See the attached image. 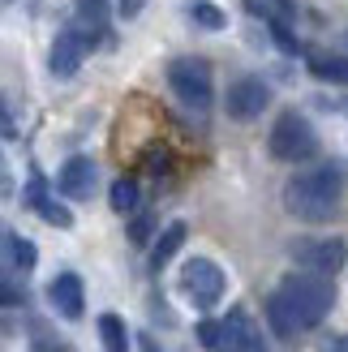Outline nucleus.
I'll list each match as a JSON object with an SVG mask.
<instances>
[{
  "mask_svg": "<svg viewBox=\"0 0 348 352\" xmlns=\"http://www.w3.org/2000/svg\"><path fill=\"white\" fill-rule=\"evenodd\" d=\"M292 258L301 262V267L309 275H327L331 279L340 267H344V258H348V245L340 236H323V241H301L297 250H292Z\"/></svg>",
  "mask_w": 348,
  "mask_h": 352,
  "instance_id": "423d86ee",
  "label": "nucleus"
},
{
  "mask_svg": "<svg viewBox=\"0 0 348 352\" xmlns=\"http://www.w3.org/2000/svg\"><path fill=\"white\" fill-rule=\"evenodd\" d=\"M215 352H267V340H263V331L250 322L246 309H232L228 318L219 322V344H215Z\"/></svg>",
  "mask_w": 348,
  "mask_h": 352,
  "instance_id": "6e6552de",
  "label": "nucleus"
},
{
  "mask_svg": "<svg viewBox=\"0 0 348 352\" xmlns=\"http://www.w3.org/2000/svg\"><path fill=\"white\" fill-rule=\"evenodd\" d=\"M95 164L86 160V155H74V160H69L65 168H61V193L65 198H74V202H82V198H91V189H95Z\"/></svg>",
  "mask_w": 348,
  "mask_h": 352,
  "instance_id": "9b49d317",
  "label": "nucleus"
},
{
  "mask_svg": "<svg viewBox=\"0 0 348 352\" xmlns=\"http://www.w3.org/2000/svg\"><path fill=\"white\" fill-rule=\"evenodd\" d=\"M0 133H9V138H13V116L5 112V103H0Z\"/></svg>",
  "mask_w": 348,
  "mask_h": 352,
  "instance_id": "bb28decb",
  "label": "nucleus"
},
{
  "mask_svg": "<svg viewBox=\"0 0 348 352\" xmlns=\"http://www.w3.org/2000/svg\"><path fill=\"white\" fill-rule=\"evenodd\" d=\"M267 151H271V160H280V164H305V160H314V151H318V133L301 112H284L271 125Z\"/></svg>",
  "mask_w": 348,
  "mask_h": 352,
  "instance_id": "7ed1b4c3",
  "label": "nucleus"
},
{
  "mask_svg": "<svg viewBox=\"0 0 348 352\" xmlns=\"http://www.w3.org/2000/svg\"><path fill=\"white\" fill-rule=\"evenodd\" d=\"M47 301H52V309H56L61 318H82V309H86V296H82V279H78L74 271L56 275V279L47 284Z\"/></svg>",
  "mask_w": 348,
  "mask_h": 352,
  "instance_id": "9d476101",
  "label": "nucleus"
},
{
  "mask_svg": "<svg viewBox=\"0 0 348 352\" xmlns=\"http://www.w3.org/2000/svg\"><path fill=\"white\" fill-rule=\"evenodd\" d=\"M198 340H202V348L215 352V344H219V322H202L198 327Z\"/></svg>",
  "mask_w": 348,
  "mask_h": 352,
  "instance_id": "4be33fe9",
  "label": "nucleus"
},
{
  "mask_svg": "<svg viewBox=\"0 0 348 352\" xmlns=\"http://www.w3.org/2000/svg\"><path fill=\"white\" fill-rule=\"evenodd\" d=\"M275 292H280V301L288 305V314H292V322H297V331L318 327L327 314H331V305H336V288H331V279H327V275H309V271L288 275Z\"/></svg>",
  "mask_w": 348,
  "mask_h": 352,
  "instance_id": "f03ea898",
  "label": "nucleus"
},
{
  "mask_svg": "<svg viewBox=\"0 0 348 352\" xmlns=\"http://www.w3.org/2000/svg\"><path fill=\"white\" fill-rule=\"evenodd\" d=\"M323 352H348V336H331L323 344Z\"/></svg>",
  "mask_w": 348,
  "mask_h": 352,
  "instance_id": "b1692460",
  "label": "nucleus"
},
{
  "mask_svg": "<svg viewBox=\"0 0 348 352\" xmlns=\"http://www.w3.org/2000/svg\"><path fill=\"white\" fill-rule=\"evenodd\" d=\"M26 198H30V206L39 210L47 223H56V228H74V215H69V206H61L56 198H47V189H43L39 176L30 181V193H26Z\"/></svg>",
  "mask_w": 348,
  "mask_h": 352,
  "instance_id": "ddd939ff",
  "label": "nucleus"
},
{
  "mask_svg": "<svg viewBox=\"0 0 348 352\" xmlns=\"http://www.w3.org/2000/svg\"><path fill=\"white\" fill-rule=\"evenodd\" d=\"M108 202H112V210H116V215H129V210L138 206V181H129V176H120V181H112Z\"/></svg>",
  "mask_w": 348,
  "mask_h": 352,
  "instance_id": "6ab92c4d",
  "label": "nucleus"
},
{
  "mask_svg": "<svg viewBox=\"0 0 348 352\" xmlns=\"http://www.w3.org/2000/svg\"><path fill=\"white\" fill-rule=\"evenodd\" d=\"M151 172H168V155L164 151H151Z\"/></svg>",
  "mask_w": 348,
  "mask_h": 352,
  "instance_id": "a878e982",
  "label": "nucleus"
},
{
  "mask_svg": "<svg viewBox=\"0 0 348 352\" xmlns=\"http://www.w3.org/2000/svg\"><path fill=\"white\" fill-rule=\"evenodd\" d=\"M99 340H103V352H129V331L116 314H103L99 318Z\"/></svg>",
  "mask_w": 348,
  "mask_h": 352,
  "instance_id": "dca6fc26",
  "label": "nucleus"
},
{
  "mask_svg": "<svg viewBox=\"0 0 348 352\" xmlns=\"http://www.w3.org/2000/svg\"><path fill=\"white\" fill-rule=\"evenodd\" d=\"M309 74L323 78V82H336V86H348V56H309Z\"/></svg>",
  "mask_w": 348,
  "mask_h": 352,
  "instance_id": "2eb2a0df",
  "label": "nucleus"
},
{
  "mask_svg": "<svg viewBox=\"0 0 348 352\" xmlns=\"http://www.w3.org/2000/svg\"><path fill=\"white\" fill-rule=\"evenodd\" d=\"M142 352H164V348H160V344H155L151 336H142Z\"/></svg>",
  "mask_w": 348,
  "mask_h": 352,
  "instance_id": "cd10ccee",
  "label": "nucleus"
},
{
  "mask_svg": "<svg viewBox=\"0 0 348 352\" xmlns=\"http://www.w3.org/2000/svg\"><path fill=\"white\" fill-rule=\"evenodd\" d=\"M146 232H151V219H146V215H138V219H133V228H129L133 245H142V241H146Z\"/></svg>",
  "mask_w": 348,
  "mask_h": 352,
  "instance_id": "5701e85b",
  "label": "nucleus"
},
{
  "mask_svg": "<svg viewBox=\"0 0 348 352\" xmlns=\"http://www.w3.org/2000/svg\"><path fill=\"white\" fill-rule=\"evenodd\" d=\"M86 52H91V43H86L74 26L61 30V34H56V43H52V56H47L52 74H56V78H74V74H78V65L86 60Z\"/></svg>",
  "mask_w": 348,
  "mask_h": 352,
  "instance_id": "1a4fd4ad",
  "label": "nucleus"
},
{
  "mask_svg": "<svg viewBox=\"0 0 348 352\" xmlns=\"http://www.w3.org/2000/svg\"><path fill=\"white\" fill-rule=\"evenodd\" d=\"M267 103H271V86H267L263 78H241V82L228 86L224 108H228L232 120H254V116L267 112Z\"/></svg>",
  "mask_w": 348,
  "mask_h": 352,
  "instance_id": "0eeeda50",
  "label": "nucleus"
},
{
  "mask_svg": "<svg viewBox=\"0 0 348 352\" xmlns=\"http://www.w3.org/2000/svg\"><path fill=\"white\" fill-rule=\"evenodd\" d=\"M344 193H348L344 168L331 160V164H318V168L292 176V181L284 185V206L297 219H305V223H327V219L340 215Z\"/></svg>",
  "mask_w": 348,
  "mask_h": 352,
  "instance_id": "f257e3e1",
  "label": "nucleus"
},
{
  "mask_svg": "<svg viewBox=\"0 0 348 352\" xmlns=\"http://www.w3.org/2000/svg\"><path fill=\"white\" fill-rule=\"evenodd\" d=\"M189 17H194L202 30H224V26H228V13H224L219 5H211V0H194Z\"/></svg>",
  "mask_w": 348,
  "mask_h": 352,
  "instance_id": "aec40b11",
  "label": "nucleus"
},
{
  "mask_svg": "<svg viewBox=\"0 0 348 352\" xmlns=\"http://www.w3.org/2000/svg\"><path fill=\"white\" fill-rule=\"evenodd\" d=\"M168 86L177 91L185 108H211V65L198 56H181L168 65Z\"/></svg>",
  "mask_w": 348,
  "mask_h": 352,
  "instance_id": "20e7f679",
  "label": "nucleus"
},
{
  "mask_svg": "<svg viewBox=\"0 0 348 352\" xmlns=\"http://www.w3.org/2000/svg\"><path fill=\"white\" fill-rule=\"evenodd\" d=\"M103 22H108V0H78L74 5V30L86 43H95L103 34Z\"/></svg>",
  "mask_w": 348,
  "mask_h": 352,
  "instance_id": "f8f14e48",
  "label": "nucleus"
},
{
  "mask_svg": "<svg viewBox=\"0 0 348 352\" xmlns=\"http://www.w3.org/2000/svg\"><path fill=\"white\" fill-rule=\"evenodd\" d=\"M0 250L9 254V262H13L17 271H30V267H34V258H39V254H34V245H30L26 236H5V241H0Z\"/></svg>",
  "mask_w": 348,
  "mask_h": 352,
  "instance_id": "a211bd4d",
  "label": "nucleus"
},
{
  "mask_svg": "<svg viewBox=\"0 0 348 352\" xmlns=\"http://www.w3.org/2000/svg\"><path fill=\"white\" fill-rule=\"evenodd\" d=\"M13 305H22V288L9 284V279H0V309H13Z\"/></svg>",
  "mask_w": 348,
  "mask_h": 352,
  "instance_id": "412c9836",
  "label": "nucleus"
},
{
  "mask_svg": "<svg viewBox=\"0 0 348 352\" xmlns=\"http://www.w3.org/2000/svg\"><path fill=\"white\" fill-rule=\"evenodd\" d=\"M267 322H271V331H275L280 340H292V336H297V322H292L288 305L280 301V292H271V296H267Z\"/></svg>",
  "mask_w": 348,
  "mask_h": 352,
  "instance_id": "f3484780",
  "label": "nucleus"
},
{
  "mask_svg": "<svg viewBox=\"0 0 348 352\" xmlns=\"http://www.w3.org/2000/svg\"><path fill=\"white\" fill-rule=\"evenodd\" d=\"M142 5H146V0H120V17H138Z\"/></svg>",
  "mask_w": 348,
  "mask_h": 352,
  "instance_id": "393cba45",
  "label": "nucleus"
},
{
  "mask_svg": "<svg viewBox=\"0 0 348 352\" xmlns=\"http://www.w3.org/2000/svg\"><path fill=\"white\" fill-rule=\"evenodd\" d=\"M185 236H189V228L177 219V223H168L164 232H160V241H155V250H151V267L160 271V267H168L172 258H177V250L185 245Z\"/></svg>",
  "mask_w": 348,
  "mask_h": 352,
  "instance_id": "4468645a",
  "label": "nucleus"
},
{
  "mask_svg": "<svg viewBox=\"0 0 348 352\" xmlns=\"http://www.w3.org/2000/svg\"><path fill=\"white\" fill-rule=\"evenodd\" d=\"M181 292L198 309H211L219 296H224V271L215 267L211 258H189L185 267H181Z\"/></svg>",
  "mask_w": 348,
  "mask_h": 352,
  "instance_id": "39448f33",
  "label": "nucleus"
}]
</instances>
